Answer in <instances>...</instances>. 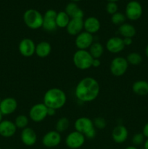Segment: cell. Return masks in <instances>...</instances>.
I'll list each match as a JSON object with an SVG mask.
<instances>
[{
    "instance_id": "obj_42",
    "label": "cell",
    "mask_w": 148,
    "mask_h": 149,
    "mask_svg": "<svg viewBox=\"0 0 148 149\" xmlns=\"http://www.w3.org/2000/svg\"><path fill=\"white\" fill-rule=\"evenodd\" d=\"M2 118H3V115H2V113H1V112H0V123H1V121L3 120Z\"/></svg>"
},
{
    "instance_id": "obj_34",
    "label": "cell",
    "mask_w": 148,
    "mask_h": 149,
    "mask_svg": "<svg viewBox=\"0 0 148 149\" xmlns=\"http://www.w3.org/2000/svg\"><path fill=\"white\" fill-rule=\"evenodd\" d=\"M96 135H97V132H96V129L95 128H93V129H91V130L89 131V132H87V133L84 136H85V138H87V139L91 140V139H94V138H95Z\"/></svg>"
},
{
    "instance_id": "obj_9",
    "label": "cell",
    "mask_w": 148,
    "mask_h": 149,
    "mask_svg": "<svg viewBox=\"0 0 148 149\" xmlns=\"http://www.w3.org/2000/svg\"><path fill=\"white\" fill-rule=\"evenodd\" d=\"M143 10L140 3L137 1H131L126 7V17L130 20H136L142 16Z\"/></svg>"
},
{
    "instance_id": "obj_17",
    "label": "cell",
    "mask_w": 148,
    "mask_h": 149,
    "mask_svg": "<svg viewBox=\"0 0 148 149\" xmlns=\"http://www.w3.org/2000/svg\"><path fill=\"white\" fill-rule=\"evenodd\" d=\"M112 139L116 143H123L127 140L129 131L123 125H117L112 131Z\"/></svg>"
},
{
    "instance_id": "obj_41",
    "label": "cell",
    "mask_w": 148,
    "mask_h": 149,
    "mask_svg": "<svg viewBox=\"0 0 148 149\" xmlns=\"http://www.w3.org/2000/svg\"><path fill=\"white\" fill-rule=\"evenodd\" d=\"M145 55H146L147 58H148V45H147L146 48H145Z\"/></svg>"
},
{
    "instance_id": "obj_26",
    "label": "cell",
    "mask_w": 148,
    "mask_h": 149,
    "mask_svg": "<svg viewBox=\"0 0 148 149\" xmlns=\"http://www.w3.org/2000/svg\"><path fill=\"white\" fill-rule=\"evenodd\" d=\"M71 20V17L68 15L65 11H60L57 13L56 17V24L57 28L66 29L67 26Z\"/></svg>"
},
{
    "instance_id": "obj_28",
    "label": "cell",
    "mask_w": 148,
    "mask_h": 149,
    "mask_svg": "<svg viewBox=\"0 0 148 149\" xmlns=\"http://www.w3.org/2000/svg\"><path fill=\"white\" fill-rule=\"evenodd\" d=\"M126 58L129 65H139L142 62V55L138 52H131Z\"/></svg>"
},
{
    "instance_id": "obj_44",
    "label": "cell",
    "mask_w": 148,
    "mask_h": 149,
    "mask_svg": "<svg viewBox=\"0 0 148 149\" xmlns=\"http://www.w3.org/2000/svg\"><path fill=\"white\" fill-rule=\"evenodd\" d=\"M73 1H81V0H72Z\"/></svg>"
},
{
    "instance_id": "obj_16",
    "label": "cell",
    "mask_w": 148,
    "mask_h": 149,
    "mask_svg": "<svg viewBox=\"0 0 148 149\" xmlns=\"http://www.w3.org/2000/svg\"><path fill=\"white\" fill-rule=\"evenodd\" d=\"M20 139L22 143L26 146H32L35 145L37 141V135L36 132L32 128L27 127L25 129L22 130L20 134Z\"/></svg>"
},
{
    "instance_id": "obj_2",
    "label": "cell",
    "mask_w": 148,
    "mask_h": 149,
    "mask_svg": "<svg viewBox=\"0 0 148 149\" xmlns=\"http://www.w3.org/2000/svg\"><path fill=\"white\" fill-rule=\"evenodd\" d=\"M67 96L65 92L59 88L53 87L45 93L43 103L49 109L58 110L65 105Z\"/></svg>"
},
{
    "instance_id": "obj_4",
    "label": "cell",
    "mask_w": 148,
    "mask_h": 149,
    "mask_svg": "<svg viewBox=\"0 0 148 149\" xmlns=\"http://www.w3.org/2000/svg\"><path fill=\"white\" fill-rule=\"evenodd\" d=\"M44 17L38 10L34 9L27 10L23 14V21L28 28L36 30L42 27Z\"/></svg>"
},
{
    "instance_id": "obj_11",
    "label": "cell",
    "mask_w": 148,
    "mask_h": 149,
    "mask_svg": "<svg viewBox=\"0 0 148 149\" xmlns=\"http://www.w3.org/2000/svg\"><path fill=\"white\" fill-rule=\"evenodd\" d=\"M36 44L30 38H24L19 43L18 49L20 55L26 58L31 57L35 54Z\"/></svg>"
},
{
    "instance_id": "obj_36",
    "label": "cell",
    "mask_w": 148,
    "mask_h": 149,
    "mask_svg": "<svg viewBox=\"0 0 148 149\" xmlns=\"http://www.w3.org/2000/svg\"><path fill=\"white\" fill-rule=\"evenodd\" d=\"M142 134H143L144 136H145V138H147V139L148 138V122L145 124V126H144L143 130H142Z\"/></svg>"
},
{
    "instance_id": "obj_31",
    "label": "cell",
    "mask_w": 148,
    "mask_h": 149,
    "mask_svg": "<svg viewBox=\"0 0 148 149\" xmlns=\"http://www.w3.org/2000/svg\"><path fill=\"white\" fill-rule=\"evenodd\" d=\"M93 124L95 129L103 130L107 126L106 120L102 117H97L93 120Z\"/></svg>"
},
{
    "instance_id": "obj_46",
    "label": "cell",
    "mask_w": 148,
    "mask_h": 149,
    "mask_svg": "<svg viewBox=\"0 0 148 149\" xmlns=\"http://www.w3.org/2000/svg\"><path fill=\"white\" fill-rule=\"evenodd\" d=\"M0 149H1V147H0Z\"/></svg>"
},
{
    "instance_id": "obj_45",
    "label": "cell",
    "mask_w": 148,
    "mask_h": 149,
    "mask_svg": "<svg viewBox=\"0 0 148 149\" xmlns=\"http://www.w3.org/2000/svg\"><path fill=\"white\" fill-rule=\"evenodd\" d=\"M1 98H0V103H1Z\"/></svg>"
},
{
    "instance_id": "obj_30",
    "label": "cell",
    "mask_w": 148,
    "mask_h": 149,
    "mask_svg": "<svg viewBox=\"0 0 148 149\" xmlns=\"http://www.w3.org/2000/svg\"><path fill=\"white\" fill-rule=\"evenodd\" d=\"M126 20V15L123 14L121 13H118L117 12L116 13L113 14L111 17V21L114 25H117V26H120V25L125 23Z\"/></svg>"
},
{
    "instance_id": "obj_47",
    "label": "cell",
    "mask_w": 148,
    "mask_h": 149,
    "mask_svg": "<svg viewBox=\"0 0 148 149\" xmlns=\"http://www.w3.org/2000/svg\"><path fill=\"white\" fill-rule=\"evenodd\" d=\"M143 149H145V148H143Z\"/></svg>"
},
{
    "instance_id": "obj_23",
    "label": "cell",
    "mask_w": 148,
    "mask_h": 149,
    "mask_svg": "<svg viewBox=\"0 0 148 149\" xmlns=\"http://www.w3.org/2000/svg\"><path fill=\"white\" fill-rule=\"evenodd\" d=\"M132 90L137 95H148V81L145 80L136 81L132 85Z\"/></svg>"
},
{
    "instance_id": "obj_22",
    "label": "cell",
    "mask_w": 148,
    "mask_h": 149,
    "mask_svg": "<svg viewBox=\"0 0 148 149\" xmlns=\"http://www.w3.org/2000/svg\"><path fill=\"white\" fill-rule=\"evenodd\" d=\"M52 52V46L50 43L45 41L39 42L36 45L35 54L41 58H45L49 56Z\"/></svg>"
},
{
    "instance_id": "obj_7",
    "label": "cell",
    "mask_w": 148,
    "mask_h": 149,
    "mask_svg": "<svg viewBox=\"0 0 148 149\" xmlns=\"http://www.w3.org/2000/svg\"><path fill=\"white\" fill-rule=\"evenodd\" d=\"M86 141V138L83 134L77 131H73L67 135L65 138V144L71 149H78L83 146Z\"/></svg>"
},
{
    "instance_id": "obj_39",
    "label": "cell",
    "mask_w": 148,
    "mask_h": 149,
    "mask_svg": "<svg viewBox=\"0 0 148 149\" xmlns=\"http://www.w3.org/2000/svg\"><path fill=\"white\" fill-rule=\"evenodd\" d=\"M144 148L148 149V138L145 141V143H144Z\"/></svg>"
},
{
    "instance_id": "obj_19",
    "label": "cell",
    "mask_w": 148,
    "mask_h": 149,
    "mask_svg": "<svg viewBox=\"0 0 148 149\" xmlns=\"http://www.w3.org/2000/svg\"><path fill=\"white\" fill-rule=\"evenodd\" d=\"M17 128L13 122L2 120L0 123V135L4 138H10L16 133Z\"/></svg>"
},
{
    "instance_id": "obj_40",
    "label": "cell",
    "mask_w": 148,
    "mask_h": 149,
    "mask_svg": "<svg viewBox=\"0 0 148 149\" xmlns=\"http://www.w3.org/2000/svg\"><path fill=\"white\" fill-rule=\"evenodd\" d=\"M124 149H137V148H136V146H131L126 147V148Z\"/></svg>"
},
{
    "instance_id": "obj_38",
    "label": "cell",
    "mask_w": 148,
    "mask_h": 149,
    "mask_svg": "<svg viewBox=\"0 0 148 149\" xmlns=\"http://www.w3.org/2000/svg\"><path fill=\"white\" fill-rule=\"evenodd\" d=\"M56 114V110L53 109H49L48 108L47 109V116H54Z\"/></svg>"
},
{
    "instance_id": "obj_14",
    "label": "cell",
    "mask_w": 148,
    "mask_h": 149,
    "mask_svg": "<svg viewBox=\"0 0 148 149\" xmlns=\"http://www.w3.org/2000/svg\"><path fill=\"white\" fill-rule=\"evenodd\" d=\"M106 49L113 54H117L124 49L125 45L122 38L119 36H113L110 38L106 42Z\"/></svg>"
},
{
    "instance_id": "obj_32",
    "label": "cell",
    "mask_w": 148,
    "mask_h": 149,
    "mask_svg": "<svg viewBox=\"0 0 148 149\" xmlns=\"http://www.w3.org/2000/svg\"><path fill=\"white\" fill-rule=\"evenodd\" d=\"M145 137L144 136V135L142 134V132H138L133 135V136L132 137L131 142L133 144V146H140L145 141Z\"/></svg>"
},
{
    "instance_id": "obj_33",
    "label": "cell",
    "mask_w": 148,
    "mask_h": 149,
    "mask_svg": "<svg viewBox=\"0 0 148 149\" xmlns=\"http://www.w3.org/2000/svg\"><path fill=\"white\" fill-rule=\"evenodd\" d=\"M118 9V7L117 4L115 2L109 1L107 4V5H106V11H107L108 14L112 15L117 13Z\"/></svg>"
},
{
    "instance_id": "obj_35",
    "label": "cell",
    "mask_w": 148,
    "mask_h": 149,
    "mask_svg": "<svg viewBox=\"0 0 148 149\" xmlns=\"http://www.w3.org/2000/svg\"><path fill=\"white\" fill-rule=\"evenodd\" d=\"M123 40L125 47L130 46V45L133 43V40H132L131 38H123Z\"/></svg>"
},
{
    "instance_id": "obj_27",
    "label": "cell",
    "mask_w": 148,
    "mask_h": 149,
    "mask_svg": "<svg viewBox=\"0 0 148 149\" xmlns=\"http://www.w3.org/2000/svg\"><path fill=\"white\" fill-rule=\"evenodd\" d=\"M70 126V121L67 117H61L57 122L55 125V130L57 132H63L68 129Z\"/></svg>"
},
{
    "instance_id": "obj_37",
    "label": "cell",
    "mask_w": 148,
    "mask_h": 149,
    "mask_svg": "<svg viewBox=\"0 0 148 149\" xmlns=\"http://www.w3.org/2000/svg\"><path fill=\"white\" fill-rule=\"evenodd\" d=\"M100 65H101V62H100V59H97V58H94L93 59L92 67H94V68H98Z\"/></svg>"
},
{
    "instance_id": "obj_3",
    "label": "cell",
    "mask_w": 148,
    "mask_h": 149,
    "mask_svg": "<svg viewBox=\"0 0 148 149\" xmlns=\"http://www.w3.org/2000/svg\"><path fill=\"white\" fill-rule=\"evenodd\" d=\"M93 59L94 58L91 57L89 51L78 49L74 53L73 62L77 68L84 71L92 67Z\"/></svg>"
},
{
    "instance_id": "obj_10",
    "label": "cell",
    "mask_w": 148,
    "mask_h": 149,
    "mask_svg": "<svg viewBox=\"0 0 148 149\" xmlns=\"http://www.w3.org/2000/svg\"><path fill=\"white\" fill-rule=\"evenodd\" d=\"M94 43V36L86 31H82L75 37V45L78 49L86 50Z\"/></svg>"
},
{
    "instance_id": "obj_18",
    "label": "cell",
    "mask_w": 148,
    "mask_h": 149,
    "mask_svg": "<svg viewBox=\"0 0 148 149\" xmlns=\"http://www.w3.org/2000/svg\"><path fill=\"white\" fill-rule=\"evenodd\" d=\"M84 29V19L71 18L66 27V31L71 36H75L82 32Z\"/></svg>"
},
{
    "instance_id": "obj_15",
    "label": "cell",
    "mask_w": 148,
    "mask_h": 149,
    "mask_svg": "<svg viewBox=\"0 0 148 149\" xmlns=\"http://www.w3.org/2000/svg\"><path fill=\"white\" fill-rule=\"evenodd\" d=\"M75 130L77 132L85 135L89 131L94 128L93 121L88 117H80L75 120L74 124Z\"/></svg>"
},
{
    "instance_id": "obj_20",
    "label": "cell",
    "mask_w": 148,
    "mask_h": 149,
    "mask_svg": "<svg viewBox=\"0 0 148 149\" xmlns=\"http://www.w3.org/2000/svg\"><path fill=\"white\" fill-rule=\"evenodd\" d=\"M100 22L98 19L94 16L89 17L84 20V29L85 31L94 34L97 33L100 29Z\"/></svg>"
},
{
    "instance_id": "obj_6",
    "label": "cell",
    "mask_w": 148,
    "mask_h": 149,
    "mask_svg": "<svg viewBox=\"0 0 148 149\" xmlns=\"http://www.w3.org/2000/svg\"><path fill=\"white\" fill-rule=\"evenodd\" d=\"M48 108L42 103H36L30 108L29 111V117L36 123L42 122L47 116Z\"/></svg>"
},
{
    "instance_id": "obj_25",
    "label": "cell",
    "mask_w": 148,
    "mask_h": 149,
    "mask_svg": "<svg viewBox=\"0 0 148 149\" xmlns=\"http://www.w3.org/2000/svg\"><path fill=\"white\" fill-rule=\"evenodd\" d=\"M89 49V52L93 58L100 59L104 53V47L100 42H94Z\"/></svg>"
},
{
    "instance_id": "obj_13",
    "label": "cell",
    "mask_w": 148,
    "mask_h": 149,
    "mask_svg": "<svg viewBox=\"0 0 148 149\" xmlns=\"http://www.w3.org/2000/svg\"><path fill=\"white\" fill-rule=\"evenodd\" d=\"M17 108V102L14 97H8L1 100L0 103V112L3 116L12 114Z\"/></svg>"
},
{
    "instance_id": "obj_5",
    "label": "cell",
    "mask_w": 148,
    "mask_h": 149,
    "mask_svg": "<svg viewBox=\"0 0 148 149\" xmlns=\"http://www.w3.org/2000/svg\"><path fill=\"white\" fill-rule=\"evenodd\" d=\"M129 63L126 58L123 57H116L113 58L110 63V72L114 77H122L127 71Z\"/></svg>"
},
{
    "instance_id": "obj_12",
    "label": "cell",
    "mask_w": 148,
    "mask_h": 149,
    "mask_svg": "<svg viewBox=\"0 0 148 149\" xmlns=\"http://www.w3.org/2000/svg\"><path fill=\"white\" fill-rule=\"evenodd\" d=\"M61 135L56 130H52L46 132L42 138V144L46 148H54L60 143Z\"/></svg>"
},
{
    "instance_id": "obj_43",
    "label": "cell",
    "mask_w": 148,
    "mask_h": 149,
    "mask_svg": "<svg viewBox=\"0 0 148 149\" xmlns=\"http://www.w3.org/2000/svg\"><path fill=\"white\" fill-rule=\"evenodd\" d=\"M109 1H111V2H115V1H118V0H108Z\"/></svg>"
},
{
    "instance_id": "obj_24",
    "label": "cell",
    "mask_w": 148,
    "mask_h": 149,
    "mask_svg": "<svg viewBox=\"0 0 148 149\" xmlns=\"http://www.w3.org/2000/svg\"><path fill=\"white\" fill-rule=\"evenodd\" d=\"M118 33L123 38H133L136 35V31L134 26L130 23H123L118 28Z\"/></svg>"
},
{
    "instance_id": "obj_29",
    "label": "cell",
    "mask_w": 148,
    "mask_h": 149,
    "mask_svg": "<svg viewBox=\"0 0 148 149\" xmlns=\"http://www.w3.org/2000/svg\"><path fill=\"white\" fill-rule=\"evenodd\" d=\"M14 123L17 129L23 130L27 127L28 125L29 119L26 115H18L15 119Z\"/></svg>"
},
{
    "instance_id": "obj_8",
    "label": "cell",
    "mask_w": 148,
    "mask_h": 149,
    "mask_svg": "<svg viewBox=\"0 0 148 149\" xmlns=\"http://www.w3.org/2000/svg\"><path fill=\"white\" fill-rule=\"evenodd\" d=\"M57 13L55 10H48L43 15V24L42 28L44 30L48 32L55 31L57 29L56 24V17Z\"/></svg>"
},
{
    "instance_id": "obj_21",
    "label": "cell",
    "mask_w": 148,
    "mask_h": 149,
    "mask_svg": "<svg viewBox=\"0 0 148 149\" xmlns=\"http://www.w3.org/2000/svg\"><path fill=\"white\" fill-rule=\"evenodd\" d=\"M65 13L71 18L84 19V13L83 10L75 2L69 3L65 7Z\"/></svg>"
},
{
    "instance_id": "obj_1",
    "label": "cell",
    "mask_w": 148,
    "mask_h": 149,
    "mask_svg": "<svg viewBox=\"0 0 148 149\" xmlns=\"http://www.w3.org/2000/svg\"><path fill=\"white\" fill-rule=\"evenodd\" d=\"M98 81L92 77H85L78 81L75 88V97L83 103H89L96 100L100 94Z\"/></svg>"
}]
</instances>
